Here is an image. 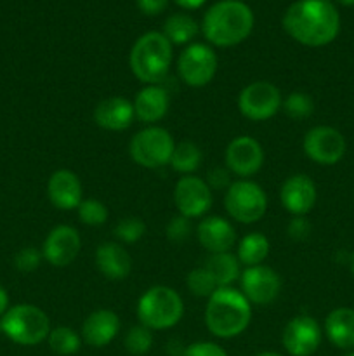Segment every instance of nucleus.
<instances>
[{"mask_svg":"<svg viewBox=\"0 0 354 356\" xmlns=\"http://www.w3.org/2000/svg\"><path fill=\"white\" fill-rule=\"evenodd\" d=\"M283 30L305 47L332 44L340 31V14L330 0H297L283 14Z\"/></svg>","mask_w":354,"mask_h":356,"instance_id":"obj_1","label":"nucleus"},{"mask_svg":"<svg viewBox=\"0 0 354 356\" xmlns=\"http://www.w3.org/2000/svg\"><path fill=\"white\" fill-rule=\"evenodd\" d=\"M252 9L242 0H221L208 7L201 21V33L208 45L235 47L250 37L253 30Z\"/></svg>","mask_w":354,"mask_h":356,"instance_id":"obj_2","label":"nucleus"},{"mask_svg":"<svg viewBox=\"0 0 354 356\" xmlns=\"http://www.w3.org/2000/svg\"><path fill=\"white\" fill-rule=\"evenodd\" d=\"M252 322V305L242 291L219 287L205 306V325L219 339H233L248 329Z\"/></svg>","mask_w":354,"mask_h":356,"instance_id":"obj_3","label":"nucleus"},{"mask_svg":"<svg viewBox=\"0 0 354 356\" xmlns=\"http://www.w3.org/2000/svg\"><path fill=\"white\" fill-rule=\"evenodd\" d=\"M174 61V45L162 31H148L134 42L128 54V66L144 86H162Z\"/></svg>","mask_w":354,"mask_h":356,"instance_id":"obj_4","label":"nucleus"},{"mask_svg":"<svg viewBox=\"0 0 354 356\" xmlns=\"http://www.w3.org/2000/svg\"><path fill=\"white\" fill-rule=\"evenodd\" d=\"M184 302L177 291L167 285H153L137 301L139 323L149 330H169L183 320Z\"/></svg>","mask_w":354,"mask_h":356,"instance_id":"obj_5","label":"nucleus"},{"mask_svg":"<svg viewBox=\"0 0 354 356\" xmlns=\"http://www.w3.org/2000/svg\"><path fill=\"white\" fill-rule=\"evenodd\" d=\"M2 334L19 346H37L47 341L51 334V320L47 313L33 305L10 306L0 318Z\"/></svg>","mask_w":354,"mask_h":356,"instance_id":"obj_6","label":"nucleus"},{"mask_svg":"<svg viewBox=\"0 0 354 356\" xmlns=\"http://www.w3.org/2000/svg\"><path fill=\"white\" fill-rule=\"evenodd\" d=\"M176 141L167 129L148 125L132 136L128 155L142 169H160L170 163Z\"/></svg>","mask_w":354,"mask_h":356,"instance_id":"obj_7","label":"nucleus"},{"mask_svg":"<svg viewBox=\"0 0 354 356\" xmlns=\"http://www.w3.org/2000/svg\"><path fill=\"white\" fill-rule=\"evenodd\" d=\"M224 209L229 218L242 225L260 221L267 211V195L250 179L233 181L224 193Z\"/></svg>","mask_w":354,"mask_h":356,"instance_id":"obj_8","label":"nucleus"},{"mask_svg":"<svg viewBox=\"0 0 354 356\" xmlns=\"http://www.w3.org/2000/svg\"><path fill=\"white\" fill-rule=\"evenodd\" d=\"M217 54L210 45L201 44V42L186 45L177 59V72H179L180 80L187 87H194V89L208 86L217 75Z\"/></svg>","mask_w":354,"mask_h":356,"instance_id":"obj_9","label":"nucleus"},{"mask_svg":"<svg viewBox=\"0 0 354 356\" xmlns=\"http://www.w3.org/2000/svg\"><path fill=\"white\" fill-rule=\"evenodd\" d=\"M281 90L267 80H255L238 94V110L246 120L266 122L281 110Z\"/></svg>","mask_w":354,"mask_h":356,"instance_id":"obj_10","label":"nucleus"},{"mask_svg":"<svg viewBox=\"0 0 354 356\" xmlns=\"http://www.w3.org/2000/svg\"><path fill=\"white\" fill-rule=\"evenodd\" d=\"M305 156L319 165H335L344 159L347 149L346 138L330 125H316L309 129L302 141Z\"/></svg>","mask_w":354,"mask_h":356,"instance_id":"obj_11","label":"nucleus"},{"mask_svg":"<svg viewBox=\"0 0 354 356\" xmlns=\"http://www.w3.org/2000/svg\"><path fill=\"white\" fill-rule=\"evenodd\" d=\"M174 204L177 212L187 219L203 218L214 204V195L207 181L198 176H183L174 188Z\"/></svg>","mask_w":354,"mask_h":356,"instance_id":"obj_12","label":"nucleus"},{"mask_svg":"<svg viewBox=\"0 0 354 356\" xmlns=\"http://www.w3.org/2000/svg\"><path fill=\"white\" fill-rule=\"evenodd\" d=\"M239 291L250 305L269 306L280 296L281 278L266 264L245 268L239 277Z\"/></svg>","mask_w":354,"mask_h":356,"instance_id":"obj_13","label":"nucleus"},{"mask_svg":"<svg viewBox=\"0 0 354 356\" xmlns=\"http://www.w3.org/2000/svg\"><path fill=\"white\" fill-rule=\"evenodd\" d=\"M323 330L309 315H297L285 325L281 344L290 356H312L321 346Z\"/></svg>","mask_w":354,"mask_h":356,"instance_id":"obj_14","label":"nucleus"},{"mask_svg":"<svg viewBox=\"0 0 354 356\" xmlns=\"http://www.w3.org/2000/svg\"><path fill=\"white\" fill-rule=\"evenodd\" d=\"M224 165L242 179L255 176L264 165L262 145L252 136H238L226 148Z\"/></svg>","mask_w":354,"mask_h":356,"instance_id":"obj_15","label":"nucleus"},{"mask_svg":"<svg viewBox=\"0 0 354 356\" xmlns=\"http://www.w3.org/2000/svg\"><path fill=\"white\" fill-rule=\"evenodd\" d=\"M82 250V238L76 228L59 225L49 232L42 245V256L51 266L66 268L78 257Z\"/></svg>","mask_w":354,"mask_h":356,"instance_id":"obj_16","label":"nucleus"},{"mask_svg":"<svg viewBox=\"0 0 354 356\" xmlns=\"http://www.w3.org/2000/svg\"><path fill=\"white\" fill-rule=\"evenodd\" d=\"M318 200L314 181L305 174L287 177L280 188V202L292 216H307Z\"/></svg>","mask_w":354,"mask_h":356,"instance_id":"obj_17","label":"nucleus"},{"mask_svg":"<svg viewBox=\"0 0 354 356\" xmlns=\"http://www.w3.org/2000/svg\"><path fill=\"white\" fill-rule=\"evenodd\" d=\"M47 197L59 211H75L83 200L82 181L73 170H56L47 181Z\"/></svg>","mask_w":354,"mask_h":356,"instance_id":"obj_18","label":"nucleus"},{"mask_svg":"<svg viewBox=\"0 0 354 356\" xmlns=\"http://www.w3.org/2000/svg\"><path fill=\"white\" fill-rule=\"evenodd\" d=\"M196 238L207 252H229L236 242V232L226 218L208 216V218H201V221L198 222Z\"/></svg>","mask_w":354,"mask_h":356,"instance_id":"obj_19","label":"nucleus"},{"mask_svg":"<svg viewBox=\"0 0 354 356\" xmlns=\"http://www.w3.org/2000/svg\"><path fill=\"white\" fill-rule=\"evenodd\" d=\"M120 316L111 309H96L82 323V341L92 348H104L120 334Z\"/></svg>","mask_w":354,"mask_h":356,"instance_id":"obj_20","label":"nucleus"},{"mask_svg":"<svg viewBox=\"0 0 354 356\" xmlns=\"http://www.w3.org/2000/svg\"><path fill=\"white\" fill-rule=\"evenodd\" d=\"M135 120L134 104L127 97L111 96L101 101L94 110V122L97 127L110 132L127 131Z\"/></svg>","mask_w":354,"mask_h":356,"instance_id":"obj_21","label":"nucleus"},{"mask_svg":"<svg viewBox=\"0 0 354 356\" xmlns=\"http://www.w3.org/2000/svg\"><path fill=\"white\" fill-rule=\"evenodd\" d=\"M132 104L139 122L148 125L158 124L170 110V94L163 86H144L135 94Z\"/></svg>","mask_w":354,"mask_h":356,"instance_id":"obj_22","label":"nucleus"},{"mask_svg":"<svg viewBox=\"0 0 354 356\" xmlns=\"http://www.w3.org/2000/svg\"><path fill=\"white\" fill-rule=\"evenodd\" d=\"M96 266L104 278L113 282L125 280L132 271V257L118 242H104L96 249Z\"/></svg>","mask_w":354,"mask_h":356,"instance_id":"obj_23","label":"nucleus"},{"mask_svg":"<svg viewBox=\"0 0 354 356\" xmlns=\"http://www.w3.org/2000/svg\"><path fill=\"white\" fill-rule=\"evenodd\" d=\"M325 334L339 350H354V309L337 308L325 320Z\"/></svg>","mask_w":354,"mask_h":356,"instance_id":"obj_24","label":"nucleus"},{"mask_svg":"<svg viewBox=\"0 0 354 356\" xmlns=\"http://www.w3.org/2000/svg\"><path fill=\"white\" fill-rule=\"evenodd\" d=\"M205 268L212 273L217 287H233V284L242 277V264L231 252L210 254Z\"/></svg>","mask_w":354,"mask_h":356,"instance_id":"obj_25","label":"nucleus"},{"mask_svg":"<svg viewBox=\"0 0 354 356\" xmlns=\"http://www.w3.org/2000/svg\"><path fill=\"white\" fill-rule=\"evenodd\" d=\"M269 250L271 243L269 240H267V236L264 235V233L253 232L239 240L236 257H238L239 264H243L245 268L259 266V264H262L264 261L267 259Z\"/></svg>","mask_w":354,"mask_h":356,"instance_id":"obj_26","label":"nucleus"},{"mask_svg":"<svg viewBox=\"0 0 354 356\" xmlns=\"http://www.w3.org/2000/svg\"><path fill=\"white\" fill-rule=\"evenodd\" d=\"M200 31L196 21L187 14H172L163 23V31L167 40L172 45H189Z\"/></svg>","mask_w":354,"mask_h":356,"instance_id":"obj_27","label":"nucleus"},{"mask_svg":"<svg viewBox=\"0 0 354 356\" xmlns=\"http://www.w3.org/2000/svg\"><path fill=\"white\" fill-rule=\"evenodd\" d=\"M201 162H203V153L200 146L193 141H180L176 143L169 165L183 176H193L200 169Z\"/></svg>","mask_w":354,"mask_h":356,"instance_id":"obj_28","label":"nucleus"},{"mask_svg":"<svg viewBox=\"0 0 354 356\" xmlns=\"http://www.w3.org/2000/svg\"><path fill=\"white\" fill-rule=\"evenodd\" d=\"M47 344L56 355L71 356L78 353L80 346H82V336L71 327H56L49 334Z\"/></svg>","mask_w":354,"mask_h":356,"instance_id":"obj_29","label":"nucleus"},{"mask_svg":"<svg viewBox=\"0 0 354 356\" xmlns=\"http://www.w3.org/2000/svg\"><path fill=\"white\" fill-rule=\"evenodd\" d=\"M281 110L292 120H305L314 113V101L307 92L294 90L283 99Z\"/></svg>","mask_w":354,"mask_h":356,"instance_id":"obj_30","label":"nucleus"},{"mask_svg":"<svg viewBox=\"0 0 354 356\" xmlns=\"http://www.w3.org/2000/svg\"><path fill=\"white\" fill-rule=\"evenodd\" d=\"M186 287L196 298H210L215 291H217V284H215L214 277L210 271L203 266H198L191 270L186 277Z\"/></svg>","mask_w":354,"mask_h":356,"instance_id":"obj_31","label":"nucleus"},{"mask_svg":"<svg viewBox=\"0 0 354 356\" xmlns=\"http://www.w3.org/2000/svg\"><path fill=\"white\" fill-rule=\"evenodd\" d=\"M124 346L127 353L132 356L146 355L153 346V330L141 325V323L130 327L124 337Z\"/></svg>","mask_w":354,"mask_h":356,"instance_id":"obj_32","label":"nucleus"},{"mask_svg":"<svg viewBox=\"0 0 354 356\" xmlns=\"http://www.w3.org/2000/svg\"><path fill=\"white\" fill-rule=\"evenodd\" d=\"M113 235L118 243H137L146 235V222L135 216H127L115 225Z\"/></svg>","mask_w":354,"mask_h":356,"instance_id":"obj_33","label":"nucleus"},{"mask_svg":"<svg viewBox=\"0 0 354 356\" xmlns=\"http://www.w3.org/2000/svg\"><path fill=\"white\" fill-rule=\"evenodd\" d=\"M76 212H78V219L83 225L94 226V228L103 226L108 221V216H110L106 205L101 200H97V198H85V200H82Z\"/></svg>","mask_w":354,"mask_h":356,"instance_id":"obj_34","label":"nucleus"},{"mask_svg":"<svg viewBox=\"0 0 354 356\" xmlns=\"http://www.w3.org/2000/svg\"><path fill=\"white\" fill-rule=\"evenodd\" d=\"M42 259H44L42 250H38L37 247H23L14 256V266L21 273H31V271H35L40 266Z\"/></svg>","mask_w":354,"mask_h":356,"instance_id":"obj_35","label":"nucleus"},{"mask_svg":"<svg viewBox=\"0 0 354 356\" xmlns=\"http://www.w3.org/2000/svg\"><path fill=\"white\" fill-rule=\"evenodd\" d=\"M191 232H193V225H191V219L184 218V216H174L172 219L167 225V238L172 243H184L191 236Z\"/></svg>","mask_w":354,"mask_h":356,"instance_id":"obj_36","label":"nucleus"},{"mask_svg":"<svg viewBox=\"0 0 354 356\" xmlns=\"http://www.w3.org/2000/svg\"><path fill=\"white\" fill-rule=\"evenodd\" d=\"M180 356H229L222 346L212 341H198L184 348Z\"/></svg>","mask_w":354,"mask_h":356,"instance_id":"obj_37","label":"nucleus"},{"mask_svg":"<svg viewBox=\"0 0 354 356\" xmlns=\"http://www.w3.org/2000/svg\"><path fill=\"white\" fill-rule=\"evenodd\" d=\"M311 229L312 226L305 216H294V219L287 225V235L294 242H304L311 235Z\"/></svg>","mask_w":354,"mask_h":356,"instance_id":"obj_38","label":"nucleus"},{"mask_svg":"<svg viewBox=\"0 0 354 356\" xmlns=\"http://www.w3.org/2000/svg\"><path fill=\"white\" fill-rule=\"evenodd\" d=\"M207 184L210 186V190H228L231 186V172L228 170V167H214L207 172Z\"/></svg>","mask_w":354,"mask_h":356,"instance_id":"obj_39","label":"nucleus"},{"mask_svg":"<svg viewBox=\"0 0 354 356\" xmlns=\"http://www.w3.org/2000/svg\"><path fill=\"white\" fill-rule=\"evenodd\" d=\"M139 10L146 16H158L160 13L167 9L169 6V0H135Z\"/></svg>","mask_w":354,"mask_h":356,"instance_id":"obj_40","label":"nucleus"},{"mask_svg":"<svg viewBox=\"0 0 354 356\" xmlns=\"http://www.w3.org/2000/svg\"><path fill=\"white\" fill-rule=\"evenodd\" d=\"M174 2H176L177 6L183 7V9L193 10V9H200L207 0H174Z\"/></svg>","mask_w":354,"mask_h":356,"instance_id":"obj_41","label":"nucleus"},{"mask_svg":"<svg viewBox=\"0 0 354 356\" xmlns=\"http://www.w3.org/2000/svg\"><path fill=\"white\" fill-rule=\"evenodd\" d=\"M7 309H9V296H7L6 289L0 285V318L6 315Z\"/></svg>","mask_w":354,"mask_h":356,"instance_id":"obj_42","label":"nucleus"},{"mask_svg":"<svg viewBox=\"0 0 354 356\" xmlns=\"http://www.w3.org/2000/svg\"><path fill=\"white\" fill-rule=\"evenodd\" d=\"M255 356H283V355L274 353V351H262V353H257Z\"/></svg>","mask_w":354,"mask_h":356,"instance_id":"obj_43","label":"nucleus"},{"mask_svg":"<svg viewBox=\"0 0 354 356\" xmlns=\"http://www.w3.org/2000/svg\"><path fill=\"white\" fill-rule=\"evenodd\" d=\"M339 3H342V6H347V7H354V0H337Z\"/></svg>","mask_w":354,"mask_h":356,"instance_id":"obj_44","label":"nucleus"},{"mask_svg":"<svg viewBox=\"0 0 354 356\" xmlns=\"http://www.w3.org/2000/svg\"><path fill=\"white\" fill-rule=\"evenodd\" d=\"M349 266H351V271H353V275H354V252H353V256H351Z\"/></svg>","mask_w":354,"mask_h":356,"instance_id":"obj_45","label":"nucleus"},{"mask_svg":"<svg viewBox=\"0 0 354 356\" xmlns=\"http://www.w3.org/2000/svg\"><path fill=\"white\" fill-rule=\"evenodd\" d=\"M346 356H354V351H353V353H349V355H346Z\"/></svg>","mask_w":354,"mask_h":356,"instance_id":"obj_46","label":"nucleus"},{"mask_svg":"<svg viewBox=\"0 0 354 356\" xmlns=\"http://www.w3.org/2000/svg\"><path fill=\"white\" fill-rule=\"evenodd\" d=\"M0 334H2V329H0Z\"/></svg>","mask_w":354,"mask_h":356,"instance_id":"obj_47","label":"nucleus"}]
</instances>
